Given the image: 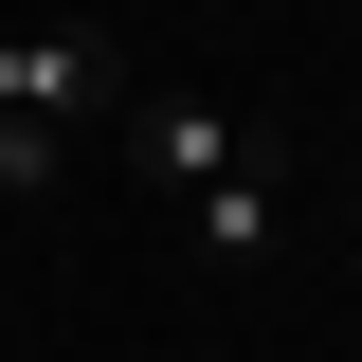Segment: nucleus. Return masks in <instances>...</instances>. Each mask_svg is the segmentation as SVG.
<instances>
[{
    "label": "nucleus",
    "mask_w": 362,
    "mask_h": 362,
    "mask_svg": "<svg viewBox=\"0 0 362 362\" xmlns=\"http://www.w3.org/2000/svg\"><path fill=\"white\" fill-rule=\"evenodd\" d=\"M90 127H109V37L18 18V37H0V199H54Z\"/></svg>",
    "instance_id": "1"
},
{
    "label": "nucleus",
    "mask_w": 362,
    "mask_h": 362,
    "mask_svg": "<svg viewBox=\"0 0 362 362\" xmlns=\"http://www.w3.org/2000/svg\"><path fill=\"white\" fill-rule=\"evenodd\" d=\"M109 163L127 181H163V199H199V181H272V127L235 109V90H109Z\"/></svg>",
    "instance_id": "2"
},
{
    "label": "nucleus",
    "mask_w": 362,
    "mask_h": 362,
    "mask_svg": "<svg viewBox=\"0 0 362 362\" xmlns=\"http://www.w3.org/2000/svg\"><path fill=\"white\" fill-rule=\"evenodd\" d=\"M181 235H199L218 272H254V254H272V181H199V199H181Z\"/></svg>",
    "instance_id": "3"
}]
</instances>
